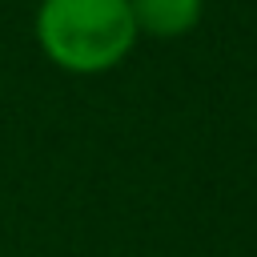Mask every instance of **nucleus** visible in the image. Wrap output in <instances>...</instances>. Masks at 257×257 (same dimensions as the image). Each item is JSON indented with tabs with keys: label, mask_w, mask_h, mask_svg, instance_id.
Returning <instances> with one entry per match:
<instances>
[{
	"label": "nucleus",
	"mask_w": 257,
	"mask_h": 257,
	"mask_svg": "<svg viewBox=\"0 0 257 257\" xmlns=\"http://www.w3.org/2000/svg\"><path fill=\"white\" fill-rule=\"evenodd\" d=\"M141 32L128 0H36L32 44L68 76H100L120 68Z\"/></svg>",
	"instance_id": "nucleus-1"
},
{
	"label": "nucleus",
	"mask_w": 257,
	"mask_h": 257,
	"mask_svg": "<svg viewBox=\"0 0 257 257\" xmlns=\"http://www.w3.org/2000/svg\"><path fill=\"white\" fill-rule=\"evenodd\" d=\"M128 8L137 20V32L153 40L189 36L205 16V0H128Z\"/></svg>",
	"instance_id": "nucleus-2"
}]
</instances>
